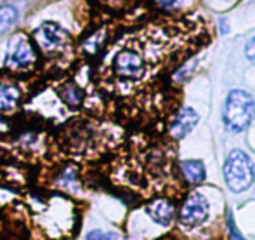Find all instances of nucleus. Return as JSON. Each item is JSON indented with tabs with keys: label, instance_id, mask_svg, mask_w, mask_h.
Returning <instances> with one entry per match:
<instances>
[{
	"label": "nucleus",
	"instance_id": "39448f33",
	"mask_svg": "<svg viewBox=\"0 0 255 240\" xmlns=\"http://www.w3.org/2000/svg\"><path fill=\"white\" fill-rule=\"evenodd\" d=\"M210 213L208 200L200 192H191L179 209V223L186 228L200 227Z\"/></svg>",
	"mask_w": 255,
	"mask_h": 240
},
{
	"label": "nucleus",
	"instance_id": "9b49d317",
	"mask_svg": "<svg viewBox=\"0 0 255 240\" xmlns=\"http://www.w3.org/2000/svg\"><path fill=\"white\" fill-rule=\"evenodd\" d=\"M181 171L189 185H200L205 181V166L202 160H184L181 164Z\"/></svg>",
	"mask_w": 255,
	"mask_h": 240
},
{
	"label": "nucleus",
	"instance_id": "ddd939ff",
	"mask_svg": "<svg viewBox=\"0 0 255 240\" xmlns=\"http://www.w3.org/2000/svg\"><path fill=\"white\" fill-rule=\"evenodd\" d=\"M19 12L14 5H0V37H3L5 33H9L17 23Z\"/></svg>",
	"mask_w": 255,
	"mask_h": 240
},
{
	"label": "nucleus",
	"instance_id": "f8f14e48",
	"mask_svg": "<svg viewBox=\"0 0 255 240\" xmlns=\"http://www.w3.org/2000/svg\"><path fill=\"white\" fill-rule=\"evenodd\" d=\"M104 42H106V30L94 31V33H92L91 37H87L84 42H82V45H80L82 54H85V56H96V54H99V51L103 49Z\"/></svg>",
	"mask_w": 255,
	"mask_h": 240
},
{
	"label": "nucleus",
	"instance_id": "9d476101",
	"mask_svg": "<svg viewBox=\"0 0 255 240\" xmlns=\"http://www.w3.org/2000/svg\"><path fill=\"white\" fill-rule=\"evenodd\" d=\"M54 185L56 188H59L61 192L70 193V195H75V193L80 192V176H78V169L75 166H66L56 174L54 178Z\"/></svg>",
	"mask_w": 255,
	"mask_h": 240
},
{
	"label": "nucleus",
	"instance_id": "dca6fc26",
	"mask_svg": "<svg viewBox=\"0 0 255 240\" xmlns=\"http://www.w3.org/2000/svg\"><path fill=\"white\" fill-rule=\"evenodd\" d=\"M228 227H229V234H231L233 240H247L245 237H242V234L238 232V228H236L235 220H233L231 214H228Z\"/></svg>",
	"mask_w": 255,
	"mask_h": 240
},
{
	"label": "nucleus",
	"instance_id": "1a4fd4ad",
	"mask_svg": "<svg viewBox=\"0 0 255 240\" xmlns=\"http://www.w3.org/2000/svg\"><path fill=\"white\" fill-rule=\"evenodd\" d=\"M198 113L193 108H182L181 112L175 115L174 122L170 124V134L175 139H182L186 134L195 129V125L198 124Z\"/></svg>",
	"mask_w": 255,
	"mask_h": 240
},
{
	"label": "nucleus",
	"instance_id": "20e7f679",
	"mask_svg": "<svg viewBox=\"0 0 255 240\" xmlns=\"http://www.w3.org/2000/svg\"><path fill=\"white\" fill-rule=\"evenodd\" d=\"M31 40L45 56H57L70 47L71 35L54 21H45L33 31Z\"/></svg>",
	"mask_w": 255,
	"mask_h": 240
},
{
	"label": "nucleus",
	"instance_id": "7ed1b4c3",
	"mask_svg": "<svg viewBox=\"0 0 255 240\" xmlns=\"http://www.w3.org/2000/svg\"><path fill=\"white\" fill-rule=\"evenodd\" d=\"M226 185L231 192L242 193L254 183V166L250 157L242 150H233L224 164Z\"/></svg>",
	"mask_w": 255,
	"mask_h": 240
},
{
	"label": "nucleus",
	"instance_id": "4468645a",
	"mask_svg": "<svg viewBox=\"0 0 255 240\" xmlns=\"http://www.w3.org/2000/svg\"><path fill=\"white\" fill-rule=\"evenodd\" d=\"M85 240H120L117 234L113 232H103V230H91L85 235Z\"/></svg>",
	"mask_w": 255,
	"mask_h": 240
},
{
	"label": "nucleus",
	"instance_id": "f3484780",
	"mask_svg": "<svg viewBox=\"0 0 255 240\" xmlns=\"http://www.w3.org/2000/svg\"><path fill=\"white\" fill-rule=\"evenodd\" d=\"M245 56H247V59H249L250 63H254V64H255V35L249 40V44H247V47H245Z\"/></svg>",
	"mask_w": 255,
	"mask_h": 240
},
{
	"label": "nucleus",
	"instance_id": "6e6552de",
	"mask_svg": "<svg viewBox=\"0 0 255 240\" xmlns=\"http://www.w3.org/2000/svg\"><path fill=\"white\" fill-rule=\"evenodd\" d=\"M56 94L70 110H80L85 103V91L73 80H66L56 89Z\"/></svg>",
	"mask_w": 255,
	"mask_h": 240
},
{
	"label": "nucleus",
	"instance_id": "6ab92c4d",
	"mask_svg": "<svg viewBox=\"0 0 255 240\" xmlns=\"http://www.w3.org/2000/svg\"><path fill=\"white\" fill-rule=\"evenodd\" d=\"M254 181H255V169H254Z\"/></svg>",
	"mask_w": 255,
	"mask_h": 240
},
{
	"label": "nucleus",
	"instance_id": "2eb2a0df",
	"mask_svg": "<svg viewBox=\"0 0 255 240\" xmlns=\"http://www.w3.org/2000/svg\"><path fill=\"white\" fill-rule=\"evenodd\" d=\"M158 5L161 9H168V10H174V9H179V7L184 5L186 0H156Z\"/></svg>",
	"mask_w": 255,
	"mask_h": 240
},
{
	"label": "nucleus",
	"instance_id": "0eeeda50",
	"mask_svg": "<svg viewBox=\"0 0 255 240\" xmlns=\"http://www.w3.org/2000/svg\"><path fill=\"white\" fill-rule=\"evenodd\" d=\"M146 214L160 227H170L175 218V206L170 199L158 197V199H153L146 206Z\"/></svg>",
	"mask_w": 255,
	"mask_h": 240
},
{
	"label": "nucleus",
	"instance_id": "a211bd4d",
	"mask_svg": "<svg viewBox=\"0 0 255 240\" xmlns=\"http://www.w3.org/2000/svg\"><path fill=\"white\" fill-rule=\"evenodd\" d=\"M221 26H222V33H228V24H226V19H221Z\"/></svg>",
	"mask_w": 255,
	"mask_h": 240
},
{
	"label": "nucleus",
	"instance_id": "f03ea898",
	"mask_svg": "<svg viewBox=\"0 0 255 240\" xmlns=\"http://www.w3.org/2000/svg\"><path fill=\"white\" fill-rule=\"evenodd\" d=\"M255 117V101L247 91L235 89L228 94L222 119L229 131L242 132L252 124Z\"/></svg>",
	"mask_w": 255,
	"mask_h": 240
},
{
	"label": "nucleus",
	"instance_id": "423d86ee",
	"mask_svg": "<svg viewBox=\"0 0 255 240\" xmlns=\"http://www.w3.org/2000/svg\"><path fill=\"white\" fill-rule=\"evenodd\" d=\"M24 98L23 87L16 80L10 78H0V113L10 115L17 112Z\"/></svg>",
	"mask_w": 255,
	"mask_h": 240
},
{
	"label": "nucleus",
	"instance_id": "f257e3e1",
	"mask_svg": "<svg viewBox=\"0 0 255 240\" xmlns=\"http://www.w3.org/2000/svg\"><path fill=\"white\" fill-rule=\"evenodd\" d=\"M38 64V51L30 35L17 31L0 45V70L7 73H30Z\"/></svg>",
	"mask_w": 255,
	"mask_h": 240
}]
</instances>
